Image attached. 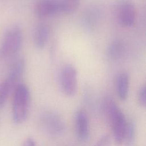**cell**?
Segmentation results:
<instances>
[{
    "label": "cell",
    "mask_w": 146,
    "mask_h": 146,
    "mask_svg": "<svg viewBox=\"0 0 146 146\" xmlns=\"http://www.w3.org/2000/svg\"><path fill=\"white\" fill-rule=\"evenodd\" d=\"M104 106L110 119L115 141L118 144H121L125 141L128 122L121 110L112 98H106L104 101Z\"/></svg>",
    "instance_id": "6da1fadb"
},
{
    "label": "cell",
    "mask_w": 146,
    "mask_h": 146,
    "mask_svg": "<svg viewBox=\"0 0 146 146\" xmlns=\"http://www.w3.org/2000/svg\"><path fill=\"white\" fill-rule=\"evenodd\" d=\"M30 103V92L28 87L19 83L14 90L12 117L16 124L23 123L27 117Z\"/></svg>",
    "instance_id": "7a4b0ae2"
},
{
    "label": "cell",
    "mask_w": 146,
    "mask_h": 146,
    "mask_svg": "<svg viewBox=\"0 0 146 146\" xmlns=\"http://www.w3.org/2000/svg\"><path fill=\"white\" fill-rule=\"evenodd\" d=\"M23 41L22 30L18 26L9 29L4 34L0 44V60L9 59L20 50Z\"/></svg>",
    "instance_id": "3957f363"
},
{
    "label": "cell",
    "mask_w": 146,
    "mask_h": 146,
    "mask_svg": "<svg viewBox=\"0 0 146 146\" xmlns=\"http://www.w3.org/2000/svg\"><path fill=\"white\" fill-rule=\"evenodd\" d=\"M39 120L43 129L52 136L60 135L65 130L66 124L63 117L54 111L43 112L40 115Z\"/></svg>",
    "instance_id": "277c9868"
},
{
    "label": "cell",
    "mask_w": 146,
    "mask_h": 146,
    "mask_svg": "<svg viewBox=\"0 0 146 146\" xmlns=\"http://www.w3.org/2000/svg\"><path fill=\"white\" fill-rule=\"evenodd\" d=\"M60 86L62 92L67 96H74L77 90L78 74L76 68L67 64L63 67L60 74Z\"/></svg>",
    "instance_id": "5b68a950"
},
{
    "label": "cell",
    "mask_w": 146,
    "mask_h": 146,
    "mask_svg": "<svg viewBox=\"0 0 146 146\" xmlns=\"http://www.w3.org/2000/svg\"><path fill=\"white\" fill-rule=\"evenodd\" d=\"M116 18L123 27H132L135 22L136 12L133 4L129 0H121L116 7Z\"/></svg>",
    "instance_id": "8992f818"
},
{
    "label": "cell",
    "mask_w": 146,
    "mask_h": 146,
    "mask_svg": "<svg viewBox=\"0 0 146 146\" xmlns=\"http://www.w3.org/2000/svg\"><path fill=\"white\" fill-rule=\"evenodd\" d=\"M35 15L46 18L61 13L59 0H38L34 6Z\"/></svg>",
    "instance_id": "52a82bcc"
},
{
    "label": "cell",
    "mask_w": 146,
    "mask_h": 146,
    "mask_svg": "<svg viewBox=\"0 0 146 146\" xmlns=\"http://www.w3.org/2000/svg\"><path fill=\"white\" fill-rule=\"evenodd\" d=\"M75 129L78 138L81 141H87L90 137V123L86 113L78 111L75 115Z\"/></svg>",
    "instance_id": "ba28073f"
},
{
    "label": "cell",
    "mask_w": 146,
    "mask_h": 146,
    "mask_svg": "<svg viewBox=\"0 0 146 146\" xmlns=\"http://www.w3.org/2000/svg\"><path fill=\"white\" fill-rule=\"evenodd\" d=\"M25 69V61L22 58L17 59L11 65L6 80L14 89L20 83L19 81L23 75Z\"/></svg>",
    "instance_id": "9c48e42d"
},
{
    "label": "cell",
    "mask_w": 146,
    "mask_h": 146,
    "mask_svg": "<svg viewBox=\"0 0 146 146\" xmlns=\"http://www.w3.org/2000/svg\"><path fill=\"white\" fill-rule=\"evenodd\" d=\"M50 36V28L44 23L38 25L34 33V42L39 49H43L46 45Z\"/></svg>",
    "instance_id": "30bf717a"
},
{
    "label": "cell",
    "mask_w": 146,
    "mask_h": 146,
    "mask_svg": "<svg viewBox=\"0 0 146 146\" xmlns=\"http://www.w3.org/2000/svg\"><path fill=\"white\" fill-rule=\"evenodd\" d=\"M129 76L127 72L120 73L116 80V89L118 97L121 100L127 99L129 88Z\"/></svg>",
    "instance_id": "8fae6325"
},
{
    "label": "cell",
    "mask_w": 146,
    "mask_h": 146,
    "mask_svg": "<svg viewBox=\"0 0 146 146\" xmlns=\"http://www.w3.org/2000/svg\"><path fill=\"white\" fill-rule=\"evenodd\" d=\"M125 50V43L121 40L116 39L109 44L107 49V54L111 60L116 61L123 58Z\"/></svg>",
    "instance_id": "7c38bea8"
},
{
    "label": "cell",
    "mask_w": 146,
    "mask_h": 146,
    "mask_svg": "<svg viewBox=\"0 0 146 146\" xmlns=\"http://www.w3.org/2000/svg\"><path fill=\"white\" fill-rule=\"evenodd\" d=\"M61 13L71 14L78 9L81 0H59Z\"/></svg>",
    "instance_id": "4fadbf2b"
},
{
    "label": "cell",
    "mask_w": 146,
    "mask_h": 146,
    "mask_svg": "<svg viewBox=\"0 0 146 146\" xmlns=\"http://www.w3.org/2000/svg\"><path fill=\"white\" fill-rule=\"evenodd\" d=\"M14 88L5 79L0 83V107H3L6 104L10 93Z\"/></svg>",
    "instance_id": "5bb4252c"
},
{
    "label": "cell",
    "mask_w": 146,
    "mask_h": 146,
    "mask_svg": "<svg viewBox=\"0 0 146 146\" xmlns=\"http://www.w3.org/2000/svg\"><path fill=\"white\" fill-rule=\"evenodd\" d=\"M145 94H146V88L145 86L144 85L139 90L138 94L139 102L141 106L145 107Z\"/></svg>",
    "instance_id": "9a60e30c"
},
{
    "label": "cell",
    "mask_w": 146,
    "mask_h": 146,
    "mask_svg": "<svg viewBox=\"0 0 146 146\" xmlns=\"http://www.w3.org/2000/svg\"><path fill=\"white\" fill-rule=\"evenodd\" d=\"M110 139L109 136L107 135H104L100 138L95 146H110Z\"/></svg>",
    "instance_id": "2e32d148"
},
{
    "label": "cell",
    "mask_w": 146,
    "mask_h": 146,
    "mask_svg": "<svg viewBox=\"0 0 146 146\" xmlns=\"http://www.w3.org/2000/svg\"><path fill=\"white\" fill-rule=\"evenodd\" d=\"M22 146H36V143L33 137H29L25 140Z\"/></svg>",
    "instance_id": "e0dca14e"
}]
</instances>
